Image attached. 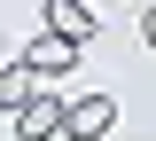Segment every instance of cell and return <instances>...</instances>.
Instances as JSON below:
<instances>
[{
	"instance_id": "cell-2",
	"label": "cell",
	"mask_w": 156,
	"mask_h": 141,
	"mask_svg": "<svg viewBox=\"0 0 156 141\" xmlns=\"http://www.w3.org/2000/svg\"><path fill=\"white\" fill-rule=\"evenodd\" d=\"M47 32H62L70 47H86V39L101 32V8H86V0H55V8H47Z\"/></svg>"
},
{
	"instance_id": "cell-1",
	"label": "cell",
	"mask_w": 156,
	"mask_h": 141,
	"mask_svg": "<svg viewBox=\"0 0 156 141\" xmlns=\"http://www.w3.org/2000/svg\"><path fill=\"white\" fill-rule=\"evenodd\" d=\"M109 125H117V102H109V94H78V102H70V125H62V141H101Z\"/></svg>"
},
{
	"instance_id": "cell-4",
	"label": "cell",
	"mask_w": 156,
	"mask_h": 141,
	"mask_svg": "<svg viewBox=\"0 0 156 141\" xmlns=\"http://www.w3.org/2000/svg\"><path fill=\"white\" fill-rule=\"evenodd\" d=\"M16 55L31 63V71H47V79H55V71H70V63H78V47L62 39V32H39V39H31V47H16Z\"/></svg>"
},
{
	"instance_id": "cell-6",
	"label": "cell",
	"mask_w": 156,
	"mask_h": 141,
	"mask_svg": "<svg viewBox=\"0 0 156 141\" xmlns=\"http://www.w3.org/2000/svg\"><path fill=\"white\" fill-rule=\"evenodd\" d=\"M140 39H148V47H156V8H148V16H140Z\"/></svg>"
},
{
	"instance_id": "cell-5",
	"label": "cell",
	"mask_w": 156,
	"mask_h": 141,
	"mask_svg": "<svg viewBox=\"0 0 156 141\" xmlns=\"http://www.w3.org/2000/svg\"><path fill=\"white\" fill-rule=\"evenodd\" d=\"M39 71H31V63H23V55H8V71H0V102H8V110H31V102H39Z\"/></svg>"
},
{
	"instance_id": "cell-3",
	"label": "cell",
	"mask_w": 156,
	"mask_h": 141,
	"mask_svg": "<svg viewBox=\"0 0 156 141\" xmlns=\"http://www.w3.org/2000/svg\"><path fill=\"white\" fill-rule=\"evenodd\" d=\"M62 125H70V102H55V94H39L31 110H16V133L23 141H55Z\"/></svg>"
}]
</instances>
